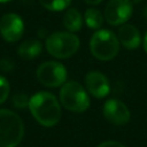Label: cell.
Instances as JSON below:
<instances>
[{
    "mask_svg": "<svg viewBox=\"0 0 147 147\" xmlns=\"http://www.w3.org/2000/svg\"><path fill=\"white\" fill-rule=\"evenodd\" d=\"M84 21L90 29L99 30L103 24V16L100 10L95 8H88L85 10Z\"/></svg>",
    "mask_w": 147,
    "mask_h": 147,
    "instance_id": "cell-14",
    "label": "cell"
},
{
    "mask_svg": "<svg viewBox=\"0 0 147 147\" xmlns=\"http://www.w3.org/2000/svg\"><path fill=\"white\" fill-rule=\"evenodd\" d=\"M63 25L69 32H77L82 29L83 17L82 14L76 8H70L64 13Z\"/></svg>",
    "mask_w": 147,
    "mask_h": 147,
    "instance_id": "cell-13",
    "label": "cell"
},
{
    "mask_svg": "<svg viewBox=\"0 0 147 147\" xmlns=\"http://www.w3.org/2000/svg\"><path fill=\"white\" fill-rule=\"evenodd\" d=\"M41 6L52 11H60L69 7L71 0H39Z\"/></svg>",
    "mask_w": 147,
    "mask_h": 147,
    "instance_id": "cell-15",
    "label": "cell"
},
{
    "mask_svg": "<svg viewBox=\"0 0 147 147\" xmlns=\"http://www.w3.org/2000/svg\"><path fill=\"white\" fill-rule=\"evenodd\" d=\"M24 31V24L22 18L14 13L3 15L0 20V33L2 38L8 42H15L21 39Z\"/></svg>",
    "mask_w": 147,
    "mask_h": 147,
    "instance_id": "cell-8",
    "label": "cell"
},
{
    "mask_svg": "<svg viewBox=\"0 0 147 147\" xmlns=\"http://www.w3.org/2000/svg\"><path fill=\"white\" fill-rule=\"evenodd\" d=\"M133 11L130 0H109L105 8L106 22L110 25H122L129 21Z\"/></svg>",
    "mask_w": 147,
    "mask_h": 147,
    "instance_id": "cell-7",
    "label": "cell"
},
{
    "mask_svg": "<svg viewBox=\"0 0 147 147\" xmlns=\"http://www.w3.org/2000/svg\"><path fill=\"white\" fill-rule=\"evenodd\" d=\"M86 3H88V5H98V3H100L102 0H84Z\"/></svg>",
    "mask_w": 147,
    "mask_h": 147,
    "instance_id": "cell-20",
    "label": "cell"
},
{
    "mask_svg": "<svg viewBox=\"0 0 147 147\" xmlns=\"http://www.w3.org/2000/svg\"><path fill=\"white\" fill-rule=\"evenodd\" d=\"M13 68H14V63H13V61L10 59H3V60L0 61V70L1 71L8 72Z\"/></svg>",
    "mask_w": 147,
    "mask_h": 147,
    "instance_id": "cell-18",
    "label": "cell"
},
{
    "mask_svg": "<svg viewBox=\"0 0 147 147\" xmlns=\"http://www.w3.org/2000/svg\"><path fill=\"white\" fill-rule=\"evenodd\" d=\"M98 147H125L124 145H122L118 141H114V140H108V141H103L101 142Z\"/></svg>",
    "mask_w": 147,
    "mask_h": 147,
    "instance_id": "cell-19",
    "label": "cell"
},
{
    "mask_svg": "<svg viewBox=\"0 0 147 147\" xmlns=\"http://www.w3.org/2000/svg\"><path fill=\"white\" fill-rule=\"evenodd\" d=\"M29 109L33 118L46 127L56 125L61 118V106L55 95L49 92L33 94L29 101Z\"/></svg>",
    "mask_w": 147,
    "mask_h": 147,
    "instance_id": "cell-1",
    "label": "cell"
},
{
    "mask_svg": "<svg viewBox=\"0 0 147 147\" xmlns=\"http://www.w3.org/2000/svg\"><path fill=\"white\" fill-rule=\"evenodd\" d=\"M144 16H145V18L147 20V5H146L145 8H144Z\"/></svg>",
    "mask_w": 147,
    "mask_h": 147,
    "instance_id": "cell-22",
    "label": "cell"
},
{
    "mask_svg": "<svg viewBox=\"0 0 147 147\" xmlns=\"http://www.w3.org/2000/svg\"><path fill=\"white\" fill-rule=\"evenodd\" d=\"M85 86L88 93L96 99H102L107 96L110 91L108 78L100 71L87 72L85 77Z\"/></svg>",
    "mask_w": 147,
    "mask_h": 147,
    "instance_id": "cell-10",
    "label": "cell"
},
{
    "mask_svg": "<svg viewBox=\"0 0 147 147\" xmlns=\"http://www.w3.org/2000/svg\"><path fill=\"white\" fill-rule=\"evenodd\" d=\"M37 78L46 87L62 86L67 79V69L60 62L46 61L38 67Z\"/></svg>",
    "mask_w": 147,
    "mask_h": 147,
    "instance_id": "cell-6",
    "label": "cell"
},
{
    "mask_svg": "<svg viewBox=\"0 0 147 147\" xmlns=\"http://www.w3.org/2000/svg\"><path fill=\"white\" fill-rule=\"evenodd\" d=\"M9 94V83L6 78L0 76V105L6 101Z\"/></svg>",
    "mask_w": 147,
    "mask_h": 147,
    "instance_id": "cell-17",
    "label": "cell"
},
{
    "mask_svg": "<svg viewBox=\"0 0 147 147\" xmlns=\"http://www.w3.org/2000/svg\"><path fill=\"white\" fill-rule=\"evenodd\" d=\"M62 106L72 113H83L90 107V98L85 88L78 82L64 83L60 90Z\"/></svg>",
    "mask_w": 147,
    "mask_h": 147,
    "instance_id": "cell-5",
    "label": "cell"
},
{
    "mask_svg": "<svg viewBox=\"0 0 147 147\" xmlns=\"http://www.w3.org/2000/svg\"><path fill=\"white\" fill-rule=\"evenodd\" d=\"M79 48V38L74 32H54L46 39L47 52L56 59H68Z\"/></svg>",
    "mask_w": 147,
    "mask_h": 147,
    "instance_id": "cell-4",
    "label": "cell"
},
{
    "mask_svg": "<svg viewBox=\"0 0 147 147\" xmlns=\"http://www.w3.org/2000/svg\"><path fill=\"white\" fill-rule=\"evenodd\" d=\"M117 38L119 42L127 49H136L140 45V33L139 30L132 24H122L117 32Z\"/></svg>",
    "mask_w": 147,
    "mask_h": 147,
    "instance_id": "cell-11",
    "label": "cell"
},
{
    "mask_svg": "<svg viewBox=\"0 0 147 147\" xmlns=\"http://www.w3.org/2000/svg\"><path fill=\"white\" fill-rule=\"evenodd\" d=\"M8 1H11V0H0V2H8Z\"/></svg>",
    "mask_w": 147,
    "mask_h": 147,
    "instance_id": "cell-24",
    "label": "cell"
},
{
    "mask_svg": "<svg viewBox=\"0 0 147 147\" xmlns=\"http://www.w3.org/2000/svg\"><path fill=\"white\" fill-rule=\"evenodd\" d=\"M24 125L11 110L0 109V147H16L23 139Z\"/></svg>",
    "mask_w": 147,
    "mask_h": 147,
    "instance_id": "cell-2",
    "label": "cell"
},
{
    "mask_svg": "<svg viewBox=\"0 0 147 147\" xmlns=\"http://www.w3.org/2000/svg\"><path fill=\"white\" fill-rule=\"evenodd\" d=\"M22 1H23V2H25V3H28V5H29V3H31V2H32V1H33V0H22Z\"/></svg>",
    "mask_w": 147,
    "mask_h": 147,
    "instance_id": "cell-23",
    "label": "cell"
},
{
    "mask_svg": "<svg viewBox=\"0 0 147 147\" xmlns=\"http://www.w3.org/2000/svg\"><path fill=\"white\" fill-rule=\"evenodd\" d=\"M144 49H145V52L147 53V32H146V34H145V37H144Z\"/></svg>",
    "mask_w": 147,
    "mask_h": 147,
    "instance_id": "cell-21",
    "label": "cell"
},
{
    "mask_svg": "<svg viewBox=\"0 0 147 147\" xmlns=\"http://www.w3.org/2000/svg\"><path fill=\"white\" fill-rule=\"evenodd\" d=\"M91 54L100 61L113 60L119 51V40L117 36L106 29L96 30L90 39Z\"/></svg>",
    "mask_w": 147,
    "mask_h": 147,
    "instance_id": "cell-3",
    "label": "cell"
},
{
    "mask_svg": "<svg viewBox=\"0 0 147 147\" xmlns=\"http://www.w3.org/2000/svg\"><path fill=\"white\" fill-rule=\"evenodd\" d=\"M29 101H30V99L24 93H16L11 99V102H13L14 107H16V108L29 107Z\"/></svg>",
    "mask_w": 147,
    "mask_h": 147,
    "instance_id": "cell-16",
    "label": "cell"
},
{
    "mask_svg": "<svg viewBox=\"0 0 147 147\" xmlns=\"http://www.w3.org/2000/svg\"><path fill=\"white\" fill-rule=\"evenodd\" d=\"M41 49H42V45L39 40L29 39V40L23 41L18 46L17 54L23 60H32L41 53Z\"/></svg>",
    "mask_w": 147,
    "mask_h": 147,
    "instance_id": "cell-12",
    "label": "cell"
},
{
    "mask_svg": "<svg viewBox=\"0 0 147 147\" xmlns=\"http://www.w3.org/2000/svg\"><path fill=\"white\" fill-rule=\"evenodd\" d=\"M103 116L114 125H125L130 121L131 114L124 102L117 99H109L103 105Z\"/></svg>",
    "mask_w": 147,
    "mask_h": 147,
    "instance_id": "cell-9",
    "label": "cell"
}]
</instances>
